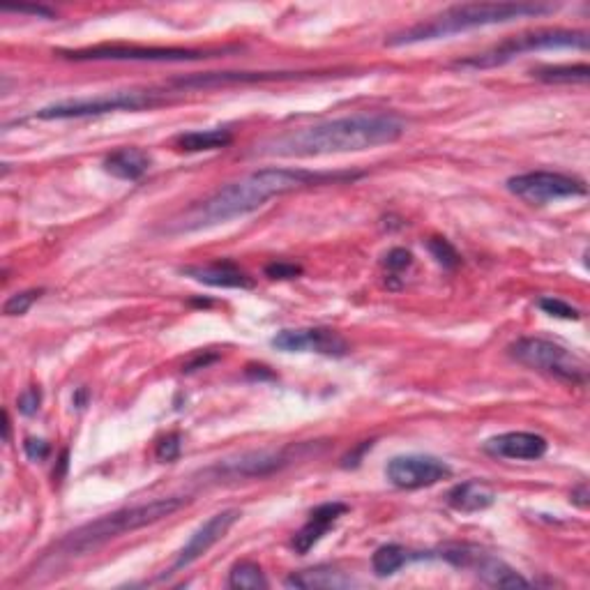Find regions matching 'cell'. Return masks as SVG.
<instances>
[{
	"label": "cell",
	"mask_w": 590,
	"mask_h": 590,
	"mask_svg": "<svg viewBox=\"0 0 590 590\" xmlns=\"http://www.w3.org/2000/svg\"><path fill=\"white\" fill-rule=\"evenodd\" d=\"M362 173L355 171H307V169H282L270 166L247 173L245 178L219 187L206 201L194 203L183 215L176 217L169 226L171 233H192L210 226L231 222V219L245 217L261 206H266L275 196L300 192L307 187L353 183Z\"/></svg>",
	"instance_id": "1"
},
{
	"label": "cell",
	"mask_w": 590,
	"mask_h": 590,
	"mask_svg": "<svg viewBox=\"0 0 590 590\" xmlns=\"http://www.w3.org/2000/svg\"><path fill=\"white\" fill-rule=\"evenodd\" d=\"M406 132L404 120L392 113H353V116L325 120L300 130L270 136L256 146L263 157H321L362 153L378 146H390Z\"/></svg>",
	"instance_id": "2"
},
{
	"label": "cell",
	"mask_w": 590,
	"mask_h": 590,
	"mask_svg": "<svg viewBox=\"0 0 590 590\" xmlns=\"http://www.w3.org/2000/svg\"><path fill=\"white\" fill-rule=\"evenodd\" d=\"M556 12V5H544V3H466L455 5L450 10H445L429 21L415 24L413 28L404 30V33L392 35L388 47H408V44H420L441 40V37H450L457 33H466V30L484 28V26H498V24H510L517 19L528 17H544V14Z\"/></svg>",
	"instance_id": "3"
},
{
	"label": "cell",
	"mask_w": 590,
	"mask_h": 590,
	"mask_svg": "<svg viewBox=\"0 0 590 590\" xmlns=\"http://www.w3.org/2000/svg\"><path fill=\"white\" fill-rule=\"evenodd\" d=\"M189 498L171 496V498H157V501L134 505V508H123L104 517L88 521L77 531L67 533L58 542V551L65 556H83L90 551L104 547V544L116 540L120 535L141 531V528L153 526L171 514H176L183 505H187Z\"/></svg>",
	"instance_id": "4"
},
{
	"label": "cell",
	"mask_w": 590,
	"mask_h": 590,
	"mask_svg": "<svg viewBox=\"0 0 590 590\" xmlns=\"http://www.w3.org/2000/svg\"><path fill=\"white\" fill-rule=\"evenodd\" d=\"M590 37L584 30H565V28H537L531 33L514 35L496 47H491L484 54L468 56L464 60H457V67L464 70H489L510 63L521 54H533V51H551V49H579L588 51Z\"/></svg>",
	"instance_id": "5"
},
{
	"label": "cell",
	"mask_w": 590,
	"mask_h": 590,
	"mask_svg": "<svg viewBox=\"0 0 590 590\" xmlns=\"http://www.w3.org/2000/svg\"><path fill=\"white\" fill-rule=\"evenodd\" d=\"M510 355L519 365L558 378V381L572 385H586L588 381L586 362L577 353L567 351L565 346L549 342V339L521 337L510 346Z\"/></svg>",
	"instance_id": "6"
},
{
	"label": "cell",
	"mask_w": 590,
	"mask_h": 590,
	"mask_svg": "<svg viewBox=\"0 0 590 590\" xmlns=\"http://www.w3.org/2000/svg\"><path fill=\"white\" fill-rule=\"evenodd\" d=\"M164 97L155 90H113V93L79 97V100H65L49 104L40 111H35V118L40 120H72V118H90L104 116L113 111H141L162 104Z\"/></svg>",
	"instance_id": "7"
},
{
	"label": "cell",
	"mask_w": 590,
	"mask_h": 590,
	"mask_svg": "<svg viewBox=\"0 0 590 590\" xmlns=\"http://www.w3.org/2000/svg\"><path fill=\"white\" fill-rule=\"evenodd\" d=\"M219 51L199 49H164V47H136V44H102L79 51H60V56L70 60H132V63H192V60L215 58Z\"/></svg>",
	"instance_id": "8"
},
{
	"label": "cell",
	"mask_w": 590,
	"mask_h": 590,
	"mask_svg": "<svg viewBox=\"0 0 590 590\" xmlns=\"http://www.w3.org/2000/svg\"><path fill=\"white\" fill-rule=\"evenodd\" d=\"M508 189L514 196H519V199L537 203V206L551 201L572 199V196H586L588 192L584 180L556 171L521 173V176H514L508 180Z\"/></svg>",
	"instance_id": "9"
},
{
	"label": "cell",
	"mask_w": 590,
	"mask_h": 590,
	"mask_svg": "<svg viewBox=\"0 0 590 590\" xmlns=\"http://www.w3.org/2000/svg\"><path fill=\"white\" fill-rule=\"evenodd\" d=\"M445 561L457 565V567H471L475 574L484 581V584L494 586V588H528L531 581L510 567L508 563L498 561V558L482 554L478 549L471 547H448L443 549L441 554Z\"/></svg>",
	"instance_id": "10"
},
{
	"label": "cell",
	"mask_w": 590,
	"mask_h": 590,
	"mask_svg": "<svg viewBox=\"0 0 590 590\" xmlns=\"http://www.w3.org/2000/svg\"><path fill=\"white\" fill-rule=\"evenodd\" d=\"M385 475L395 487L413 491L450 478L452 468L443 459L431 455H399L388 461Z\"/></svg>",
	"instance_id": "11"
},
{
	"label": "cell",
	"mask_w": 590,
	"mask_h": 590,
	"mask_svg": "<svg viewBox=\"0 0 590 590\" xmlns=\"http://www.w3.org/2000/svg\"><path fill=\"white\" fill-rule=\"evenodd\" d=\"M242 517V512L231 508V510H222L217 512L210 517L206 524H201L196 531L192 533V537H189L187 544L183 549L178 551L176 561H173L171 565V572H180L185 570V567L194 565L199 558H203L208 554L210 549L215 547V544L222 540V537L231 531L233 526L238 524V519Z\"/></svg>",
	"instance_id": "12"
},
{
	"label": "cell",
	"mask_w": 590,
	"mask_h": 590,
	"mask_svg": "<svg viewBox=\"0 0 590 590\" xmlns=\"http://www.w3.org/2000/svg\"><path fill=\"white\" fill-rule=\"evenodd\" d=\"M272 346L286 353H321L328 358H344L349 353V344L337 332L323 328H302V330H282L272 337Z\"/></svg>",
	"instance_id": "13"
},
{
	"label": "cell",
	"mask_w": 590,
	"mask_h": 590,
	"mask_svg": "<svg viewBox=\"0 0 590 590\" xmlns=\"http://www.w3.org/2000/svg\"><path fill=\"white\" fill-rule=\"evenodd\" d=\"M547 441L533 431H508V434L491 436L482 443V450L496 459L535 461L547 455Z\"/></svg>",
	"instance_id": "14"
},
{
	"label": "cell",
	"mask_w": 590,
	"mask_h": 590,
	"mask_svg": "<svg viewBox=\"0 0 590 590\" xmlns=\"http://www.w3.org/2000/svg\"><path fill=\"white\" fill-rule=\"evenodd\" d=\"M349 512L344 503H323L319 508H314L312 514H309L307 524L300 528L298 533L293 535L291 547L295 549V554H307L314 544H319L323 540V535L330 531L332 526L337 524L344 514Z\"/></svg>",
	"instance_id": "15"
},
{
	"label": "cell",
	"mask_w": 590,
	"mask_h": 590,
	"mask_svg": "<svg viewBox=\"0 0 590 590\" xmlns=\"http://www.w3.org/2000/svg\"><path fill=\"white\" fill-rule=\"evenodd\" d=\"M180 272H183L185 277L194 279V282L215 286V289H240V291L254 289V279L229 261L210 263V266H187Z\"/></svg>",
	"instance_id": "16"
},
{
	"label": "cell",
	"mask_w": 590,
	"mask_h": 590,
	"mask_svg": "<svg viewBox=\"0 0 590 590\" xmlns=\"http://www.w3.org/2000/svg\"><path fill=\"white\" fill-rule=\"evenodd\" d=\"M298 72H208L192 74L173 81L178 88H215L229 86V83H256V81H279V79H298Z\"/></svg>",
	"instance_id": "17"
},
{
	"label": "cell",
	"mask_w": 590,
	"mask_h": 590,
	"mask_svg": "<svg viewBox=\"0 0 590 590\" xmlns=\"http://www.w3.org/2000/svg\"><path fill=\"white\" fill-rule=\"evenodd\" d=\"M284 452H254V455H245L238 461H224L219 464L215 471L231 475V478H263V475H270L279 471L286 464Z\"/></svg>",
	"instance_id": "18"
},
{
	"label": "cell",
	"mask_w": 590,
	"mask_h": 590,
	"mask_svg": "<svg viewBox=\"0 0 590 590\" xmlns=\"http://www.w3.org/2000/svg\"><path fill=\"white\" fill-rule=\"evenodd\" d=\"M496 503V491L480 480L461 482L448 491V505L457 512H482Z\"/></svg>",
	"instance_id": "19"
},
{
	"label": "cell",
	"mask_w": 590,
	"mask_h": 590,
	"mask_svg": "<svg viewBox=\"0 0 590 590\" xmlns=\"http://www.w3.org/2000/svg\"><path fill=\"white\" fill-rule=\"evenodd\" d=\"M286 588H302V590H342L353 588L355 581L349 574L332 570V567H312V570L293 572L284 581Z\"/></svg>",
	"instance_id": "20"
},
{
	"label": "cell",
	"mask_w": 590,
	"mask_h": 590,
	"mask_svg": "<svg viewBox=\"0 0 590 590\" xmlns=\"http://www.w3.org/2000/svg\"><path fill=\"white\" fill-rule=\"evenodd\" d=\"M104 169H107L111 176H116L120 180H134L143 178L150 169V155L146 150L141 148H118L104 160Z\"/></svg>",
	"instance_id": "21"
},
{
	"label": "cell",
	"mask_w": 590,
	"mask_h": 590,
	"mask_svg": "<svg viewBox=\"0 0 590 590\" xmlns=\"http://www.w3.org/2000/svg\"><path fill=\"white\" fill-rule=\"evenodd\" d=\"M422 558H429L427 554H415V551L399 547V544H385V547L376 549L372 556V567L376 577H392V574L402 570L404 565L413 561H422Z\"/></svg>",
	"instance_id": "22"
},
{
	"label": "cell",
	"mask_w": 590,
	"mask_h": 590,
	"mask_svg": "<svg viewBox=\"0 0 590 590\" xmlns=\"http://www.w3.org/2000/svg\"><path fill=\"white\" fill-rule=\"evenodd\" d=\"M231 141V130H226V127H215V130H196L180 134L176 139V146L180 150H187V153H201V150L226 148Z\"/></svg>",
	"instance_id": "23"
},
{
	"label": "cell",
	"mask_w": 590,
	"mask_h": 590,
	"mask_svg": "<svg viewBox=\"0 0 590 590\" xmlns=\"http://www.w3.org/2000/svg\"><path fill=\"white\" fill-rule=\"evenodd\" d=\"M229 586L238 590H259V588H268L270 584L266 574H263L261 570V565H256L252 561H242L231 567Z\"/></svg>",
	"instance_id": "24"
},
{
	"label": "cell",
	"mask_w": 590,
	"mask_h": 590,
	"mask_svg": "<svg viewBox=\"0 0 590 590\" xmlns=\"http://www.w3.org/2000/svg\"><path fill=\"white\" fill-rule=\"evenodd\" d=\"M533 77L547 83H586L590 70L588 65H554L533 70Z\"/></svg>",
	"instance_id": "25"
},
{
	"label": "cell",
	"mask_w": 590,
	"mask_h": 590,
	"mask_svg": "<svg viewBox=\"0 0 590 590\" xmlns=\"http://www.w3.org/2000/svg\"><path fill=\"white\" fill-rule=\"evenodd\" d=\"M427 249L431 252V256H434V259H436L438 266L452 270V268H457L459 263H461V256H459L457 249L452 247L450 240H445V238H429L427 240Z\"/></svg>",
	"instance_id": "26"
},
{
	"label": "cell",
	"mask_w": 590,
	"mask_h": 590,
	"mask_svg": "<svg viewBox=\"0 0 590 590\" xmlns=\"http://www.w3.org/2000/svg\"><path fill=\"white\" fill-rule=\"evenodd\" d=\"M40 295H42V291H37V289L10 295V298H7L5 305H3V314L5 316H24L28 309L35 305Z\"/></svg>",
	"instance_id": "27"
},
{
	"label": "cell",
	"mask_w": 590,
	"mask_h": 590,
	"mask_svg": "<svg viewBox=\"0 0 590 590\" xmlns=\"http://www.w3.org/2000/svg\"><path fill=\"white\" fill-rule=\"evenodd\" d=\"M537 307H540L544 314L556 316V319H567V321H577L579 319V309L572 307V305H567L565 300L540 298V300H537Z\"/></svg>",
	"instance_id": "28"
},
{
	"label": "cell",
	"mask_w": 590,
	"mask_h": 590,
	"mask_svg": "<svg viewBox=\"0 0 590 590\" xmlns=\"http://www.w3.org/2000/svg\"><path fill=\"white\" fill-rule=\"evenodd\" d=\"M180 450H183V443H180L178 434L164 436L155 448V457L160 461H176L180 457Z\"/></svg>",
	"instance_id": "29"
},
{
	"label": "cell",
	"mask_w": 590,
	"mask_h": 590,
	"mask_svg": "<svg viewBox=\"0 0 590 590\" xmlns=\"http://www.w3.org/2000/svg\"><path fill=\"white\" fill-rule=\"evenodd\" d=\"M40 404H42L40 388H28L26 392H21L19 395V411L24 415H35L37 411H40Z\"/></svg>",
	"instance_id": "30"
},
{
	"label": "cell",
	"mask_w": 590,
	"mask_h": 590,
	"mask_svg": "<svg viewBox=\"0 0 590 590\" xmlns=\"http://www.w3.org/2000/svg\"><path fill=\"white\" fill-rule=\"evenodd\" d=\"M266 275L272 279H295L302 275V268L295 266V263H286V261H277L266 266Z\"/></svg>",
	"instance_id": "31"
},
{
	"label": "cell",
	"mask_w": 590,
	"mask_h": 590,
	"mask_svg": "<svg viewBox=\"0 0 590 590\" xmlns=\"http://www.w3.org/2000/svg\"><path fill=\"white\" fill-rule=\"evenodd\" d=\"M385 268L397 272V270H404L413 263V256L411 252H406V249H392V252H388V256H385Z\"/></svg>",
	"instance_id": "32"
},
{
	"label": "cell",
	"mask_w": 590,
	"mask_h": 590,
	"mask_svg": "<svg viewBox=\"0 0 590 590\" xmlns=\"http://www.w3.org/2000/svg\"><path fill=\"white\" fill-rule=\"evenodd\" d=\"M24 450H26L28 459L42 461L44 457L49 455V443L42 441V438H28V441L24 443Z\"/></svg>",
	"instance_id": "33"
},
{
	"label": "cell",
	"mask_w": 590,
	"mask_h": 590,
	"mask_svg": "<svg viewBox=\"0 0 590 590\" xmlns=\"http://www.w3.org/2000/svg\"><path fill=\"white\" fill-rule=\"evenodd\" d=\"M5 10L21 12V14H35V17H44V19L54 17V10H49V7H42V5H17V7H5Z\"/></svg>",
	"instance_id": "34"
},
{
	"label": "cell",
	"mask_w": 590,
	"mask_h": 590,
	"mask_svg": "<svg viewBox=\"0 0 590 590\" xmlns=\"http://www.w3.org/2000/svg\"><path fill=\"white\" fill-rule=\"evenodd\" d=\"M572 503L579 505V508H588V487L586 484H579V487L572 491Z\"/></svg>",
	"instance_id": "35"
},
{
	"label": "cell",
	"mask_w": 590,
	"mask_h": 590,
	"mask_svg": "<svg viewBox=\"0 0 590 590\" xmlns=\"http://www.w3.org/2000/svg\"><path fill=\"white\" fill-rule=\"evenodd\" d=\"M213 360H217V355H196V358L185 367V372H194V369L206 367L208 362H213Z\"/></svg>",
	"instance_id": "36"
},
{
	"label": "cell",
	"mask_w": 590,
	"mask_h": 590,
	"mask_svg": "<svg viewBox=\"0 0 590 590\" xmlns=\"http://www.w3.org/2000/svg\"><path fill=\"white\" fill-rule=\"evenodd\" d=\"M5 441H10V415H7V411H5Z\"/></svg>",
	"instance_id": "37"
},
{
	"label": "cell",
	"mask_w": 590,
	"mask_h": 590,
	"mask_svg": "<svg viewBox=\"0 0 590 590\" xmlns=\"http://www.w3.org/2000/svg\"><path fill=\"white\" fill-rule=\"evenodd\" d=\"M83 399H86V390H79V395L74 397V404H77L81 408L83 406Z\"/></svg>",
	"instance_id": "38"
}]
</instances>
